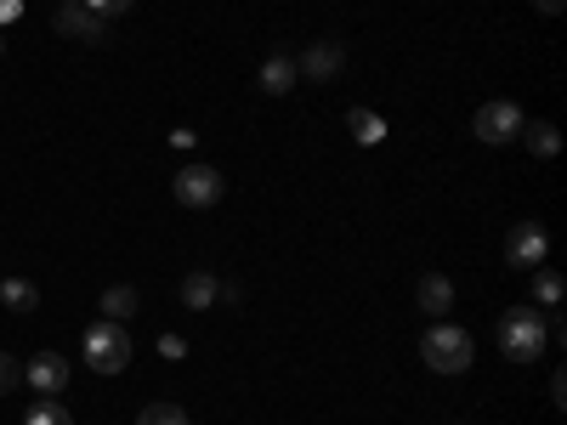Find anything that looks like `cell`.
I'll use <instances>...</instances> for the list:
<instances>
[{"mask_svg": "<svg viewBox=\"0 0 567 425\" xmlns=\"http://www.w3.org/2000/svg\"><path fill=\"white\" fill-rule=\"evenodd\" d=\"M420 357H425V369H432V374H465L471 357H477V341H471L460 323L437 318V323L420 335Z\"/></svg>", "mask_w": 567, "mask_h": 425, "instance_id": "cell-1", "label": "cell"}, {"mask_svg": "<svg viewBox=\"0 0 567 425\" xmlns=\"http://www.w3.org/2000/svg\"><path fill=\"white\" fill-rule=\"evenodd\" d=\"M545 346H550V329H545V318H539L534 301L528 307H511L499 318V352L511 363H534V357H545Z\"/></svg>", "mask_w": 567, "mask_h": 425, "instance_id": "cell-2", "label": "cell"}, {"mask_svg": "<svg viewBox=\"0 0 567 425\" xmlns=\"http://www.w3.org/2000/svg\"><path fill=\"white\" fill-rule=\"evenodd\" d=\"M85 363L97 369V374H120L131 363V335H125V323H109L97 318L85 329Z\"/></svg>", "mask_w": 567, "mask_h": 425, "instance_id": "cell-3", "label": "cell"}, {"mask_svg": "<svg viewBox=\"0 0 567 425\" xmlns=\"http://www.w3.org/2000/svg\"><path fill=\"white\" fill-rule=\"evenodd\" d=\"M171 194H176L182 210H210V205L227 194V182H221L216 165H199V159H194V165L176 170V187H171Z\"/></svg>", "mask_w": 567, "mask_h": 425, "instance_id": "cell-4", "label": "cell"}, {"mask_svg": "<svg viewBox=\"0 0 567 425\" xmlns=\"http://www.w3.org/2000/svg\"><path fill=\"white\" fill-rule=\"evenodd\" d=\"M523 125H528V114L499 97V103H483V108H477V120H471V136L488 142V148H505V142L523 136Z\"/></svg>", "mask_w": 567, "mask_h": 425, "instance_id": "cell-5", "label": "cell"}, {"mask_svg": "<svg viewBox=\"0 0 567 425\" xmlns=\"http://www.w3.org/2000/svg\"><path fill=\"white\" fill-rule=\"evenodd\" d=\"M545 256H550V232L539 227V221H516L511 232H505V261L511 267H545Z\"/></svg>", "mask_w": 567, "mask_h": 425, "instance_id": "cell-6", "label": "cell"}, {"mask_svg": "<svg viewBox=\"0 0 567 425\" xmlns=\"http://www.w3.org/2000/svg\"><path fill=\"white\" fill-rule=\"evenodd\" d=\"M341 69H347V45H341V40H318V45H307V52L296 58V74L312 80V85L341 80Z\"/></svg>", "mask_w": 567, "mask_h": 425, "instance_id": "cell-7", "label": "cell"}, {"mask_svg": "<svg viewBox=\"0 0 567 425\" xmlns=\"http://www.w3.org/2000/svg\"><path fill=\"white\" fill-rule=\"evenodd\" d=\"M69 374H74V369H69L63 352H34L29 369H23V381L34 386V397H58V392L69 386Z\"/></svg>", "mask_w": 567, "mask_h": 425, "instance_id": "cell-8", "label": "cell"}, {"mask_svg": "<svg viewBox=\"0 0 567 425\" xmlns=\"http://www.w3.org/2000/svg\"><path fill=\"white\" fill-rule=\"evenodd\" d=\"M58 29L74 34V40H109V18H97L85 0H63V7H58Z\"/></svg>", "mask_w": 567, "mask_h": 425, "instance_id": "cell-9", "label": "cell"}, {"mask_svg": "<svg viewBox=\"0 0 567 425\" xmlns=\"http://www.w3.org/2000/svg\"><path fill=\"white\" fill-rule=\"evenodd\" d=\"M414 301H420L425 318H449V307H454V283H449L443 272H425V278H420V290H414Z\"/></svg>", "mask_w": 567, "mask_h": 425, "instance_id": "cell-10", "label": "cell"}, {"mask_svg": "<svg viewBox=\"0 0 567 425\" xmlns=\"http://www.w3.org/2000/svg\"><path fill=\"white\" fill-rule=\"evenodd\" d=\"M296 80H301V74H296V58H290V52H272V58L261 63V80H256V85L267 91V97H284V91H296Z\"/></svg>", "mask_w": 567, "mask_h": 425, "instance_id": "cell-11", "label": "cell"}, {"mask_svg": "<svg viewBox=\"0 0 567 425\" xmlns=\"http://www.w3.org/2000/svg\"><path fill=\"white\" fill-rule=\"evenodd\" d=\"M216 296H221L216 272H187V278H182V307H187V312H210Z\"/></svg>", "mask_w": 567, "mask_h": 425, "instance_id": "cell-12", "label": "cell"}, {"mask_svg": "<svg viewBox=\"0 0 567 425\" xmlns=\"http://www.w3.org/2000/svg\"><path fill=\"white\" fill-rule=\"evenodd\" d=\"M97 307H103V318H109V323H125V318H136V307H142V301H136L131 283H114V290H103V301H97Z\"/></svg>", "mask_w": 567, "mask_h": 425, "instance_id": "cell-13", "label": "cell"}, {"mask_svg": "<svg viewBox=\"0 0 567 425\" xmlns=\"http://www.w3.org/2000/svg\"><path fill=\"white\" fill-rule=\"evenodd\" d=\"M0 307H7V312H29V307H40V290L29 278H0Z\"/></svg>", "mask_w": 567, "mask_h": 425, "instance_id": "cell-14", "label": "cell"}, {"mask_svg": "<svg viewBox=\"0 0 567 425\" xmlns=\"http://www.w3.org/2000/svg\"><path fill=\"white\" fill-rule=\"evenodd\" d=\"M523 136H528V148H534L539 159H556V154H561V131H556V125H545V120L523 125Z\"/></svg>", "mask_w": 567, "mask_h": 425, "instance_id": "cell-15", "label": "cell"}, {"mask_svg": "<svg viewBox=\"0 0 567 425\" xmlns=\"http://www.w3.org/2000/svg\"><path fill=\"white\" fill-rule=\"evenodd\" d=\"M347 125H352V136H358V142H369V148L386 136V120L374 114V108H352V114H347Z\"/></svg>", "mask_w": 567, "mask_h": 425, "instance_id": "cell-16", "label": "cell"}, {"mask_svg": "<svg viewBox=\"0 0 567 425\" xmlns=\"http://www.w3.org/2000/svg\"><path fill=\"white\" fill-rule=\"evenodd\" d=\"M534 301H539L545 312H556V307H561V272H550V267H534Z\"/></svg>", "mask_w": 567, "mask_h": 425, "instance_id": "cell-17", "label": "cell"}, {"mask_svg": "<svg viewBox=\"0 0 567 425\" xmlns=\"http://www.w3.org/2000/svg\"><path fill=\"white\" fill-rule=\"evenodd\" d=\"M23 425H74V414H69V403H58V397H40V403L23 414Z\"/></svg>", "mask_w": 567, "mask_h": 425, "instance_id": "cell-18", "label": "cell"}, {"mask_svg": "<svg viewBox=\"0 0 567 425\" xmlns=\"http://www.w3.org/2000/svg\"><path fill=\"white\" fill-rule=\"evenodd\" d=\"M136 425H187V408L171 403V397H159V403H148V408L136 414Z\"/></svg>", "mask_w": 567, "mask_h": 425, "instance_id": "cell-19", "label": "cell"}, {"mask_svg": "<svg viewBox=\"0 0 567 425\" xmlns=\"http://www.w3.org/2000/svg\"><path fill=\"white\" fill-rule=\"evenodd\" d=\"M159 357H165V363L187 357V341H182V335H171V329H165V335H159Z\"/></svg>", "mask_w": 567, "mask_h": 425, "instance_id": "cell-20", "label": "cell"}, {"mask_svg": "<svg viewBox=\"0 0 567 425\" xmlns=\"http://www.w3.org/2000/svg\"><path fill=\"white\" fill-rule=\"evenodd\" d=\"M85 7L97 18H120V12H131V0H85Z\"/></svg>", "mask_w": 567, "mask_h": 425, "instance_id": "cell-21", "label": "cell"}, {"mask_svg": "<svg viewBox=\"0 0 567 425\" xmlns=\"http://www.w3.org/2000/svg\"><path fill=\"white\" fill-rule=\"evenodd\" d=\"M12 386H18V363L0 352V392H12Z\"/></svg>", "mask_w": 567, "mask_h": 425, "instance_id": "cell-22", "label": "cell"}, {"mask_svg": "<svg viewBox=\"0 0 567 425\" xmlns=\"http://www.w3.org/2000/svg\"><path fill=\"white\" fill-rule=\"evenodd\" d=\"M550 403H556V408H561V403H567V381H561V369H556V374H550Z\"/></svg>", "mask_w": 567, "mask_h": 425, "instance_id": "cell-23", "label": "cell"}, {"mask_svg": "<svg viewBox=\"0 0 567 425\" xmlns=\"http://www.w3.org/2000/svg\"><path fill=\"white\" fill-rule=\"evenodd\" d=\"M561 7H567V0H534V12H545V18H556Z\"/></svg>", "mask_w": 567, "mask_h": 425, "instance_id": "cell-24", "label": "cell"}, {"mask_svg": "<svg viewBox=\"0 0 567 425\" xmlns=\"http://www.w3.org/2000/svg\"><path fill=\"white\" fill-rule=\"evenodd\" d=\"M18 12V0H0V18H12Z\"/></svg>", "mask_w": 567, "mask_h": 425, "instance_id": "cell-25", "label": "cell"}, {"mask_svg": "<svg viewBox=\"0 0 567 425\" xmlns=\"http://www.w3.org/2000/svg\"><path fill=\"white\" fill-rule=\"evenodd\" d=\"M0 58H7V40H0Z\"/></svg>", "mask_w": 567, "mask_h": 425, "instance_id": "cell-26", "label": "cell"}]
</instances>
